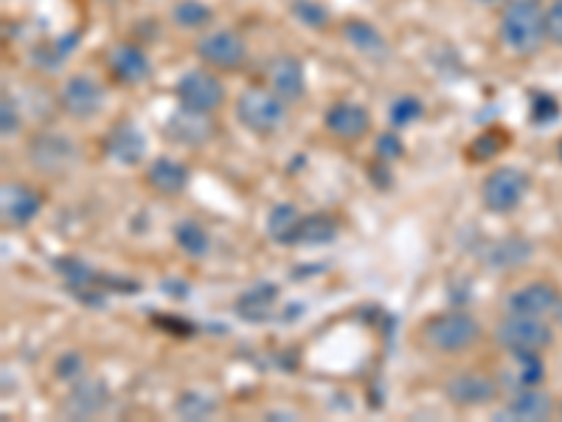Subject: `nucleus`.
<instances>
[{
	"label": "nucleus",
	"instance_id": "obj_40",
	"mask_svg": "<svg viewBox=\"0 0 562 422\" xmlns=\"http://www.w3.org/2000/svg\"><path fill=\"white\" fill-rule=\"evenodd\" d=\"M557 155H560V160H562V141H560V144H557Z\"/></svg>",
	"mask_w": 562,
	"mask_h": 422
},
{
	"label": "nucleus",
	"instance_id": "obj_23",
	"mask_svg": "<svg viewBox=\"0 0 562 422\" xmlns=\"http://www.w3.org/2000/svg\"><path fill=\"white\" fill-rule=\"evenodd\" d=\"M301 220H304V211L293 203H279L270 209L268 214V237L276 245H284V248H295L299 245V229Z\"/></svg>",
	"mask_w": 562,
	"mask_h": 422
},
{
	"label": "nucleus",
	"instance_id": "obj_7",
	"mask_svg": "<svg viewBox=\"0 0 562 422\" xmlns=\"http://www.w3.org/2000/svg\"><path fill=\"white\" fill-rule=\"evenodd\" d=\"M200 63L217 74H237L248 63V43L234 29H214L205 32L194 45Z\"/></svg>",
	"mask_w": 562,
	"mask_h": 422
},
{
	"label": "nucleus",
	"instance_id": "obj_1",
	"mask_svg": "<svg viewBox=\"0 0 562 422\" xmlns=\"http://www.w3.org/2000/svg\"><path fill=\"white\" fill-rule=\"evenodd\" d=\"M498 37L506 52L531 57L549 43L546 7L540 0H506L498 18Z\"/></svg>",
	"mask_w": 562,
	"mask_h": 422
},
{
	"label": "nucleus",
	"instance_id": "obj_42",
	"mask_svg": "<svg viewBox=\"0 0 562 422\" xmlns=\"http://www.w3.org/2000/svg\"><path fill=\"white\" fill-rule=\"evenodd\" d=\"M110 3H115V0H110Z\"/></svg>",
	"mask_w": 562,
	"mask_h": 422
},
{
	"label": "nucleus",
	"instance_id": "obj_31",
	"mask_svg": "<svg viewBox=\"0 0 562 422\" xmlns=\"http://www.w3.org/2000/svg\"><path fill=\"white\" fill-rule=\"evenodd\" d=\"M88 371V364H85V355L77 349L63 352L57 360H54V378L63 380V384H77V380L85 378Z\"/></svg>",
	"mask_w": 562,
	"mask_h": 422
},
{
	"label": "nucleus",
	"instance_id": "obj_33",
	"mask_svg": "<svg viewBox=\"0 0 562 422\" xmlns=\"http://www.w3.org/2000/svg\"><path fill=\"white\" fill-rule=\"evenodd\" d=\"M293 14L299 23L310 29H324L329 23V9L318 0H293Z\"/></svg>",
	"mask_w": 562,
	"mask_h": 422
},
{
	"label": "nucleus",
	"instance_id": "obj_9",
	"mask_svg": "<svg viewBox=\"0 0 562 422\" xmlns=\"http://www.w3.org/2000/svg\"><path fill=\"white\" fill-rule=\"evenodd\" d=\"M59 110L74 122H90L104 108V88L90 74H74L63 82L57 97Z\"/></svg>",
	"mask_w": 562,
	"mask_h": 422
},
{
	"label": "nucleus",
	"instance_id": "obj_19",
	"mask_svg": "<svg viewBox=\"0 0 562 422\" xmlns=\"http://www.w3.org/2000/svg\"><path fill=\"white\" fill-rule=\"evenodd\" d=\"M164 135L180 147H203L214 135V124H211V115L178 108L164 124Z\"/></svg>",
	"mask_w": 562,
	"mask_h": 422
},
{
	"label": "nucleus",
	"instance_id": "obj_30",
	"mask_svg": "<svg viewBox=\"0 0 562 422\" xmlns=\"http://www.w3.org/2000/svg\"><path fill=\"white\" fill-rule=\"evenodd\" d=\"M425 115V104H422V99L416 97H396L394 102H391L389 108V124L394 130H405L411 127V124H416Z\"/></svg>",
	"mask_w": 562,
	"mask_h": 422
},
{
	"label": "nucleus",
	"instance_id": "obj_25",
	"mask_svg": "<svg viewBox=\"0 0 562 422\" xmlns=\"http://www.w3.org/2000/svg\"><path fill=\"white\" fill-rule=\"evenodd\" d=\"M175 245H178L186 256L200 259V256H205L211 251V234L203 229V223L186 218L175 225Z\"/></svg>",
	"mask_w": 562,
	"mask_h": 422
},
{
	"label": "nucleus",
	"instance_id": "obj_36",
	"mask_svg": "<svg viewBox=\"0 0 562 422\" xmlns=\"http://www.w3.org/2000/svg\"><path fill=\"white\" fill-rule=\"evenodd\" d=\"M546 37L551 45L562 48V0H551L546 7Z\"/></svg>",
	"mask_w": 562,
	"mask_h": 422
},
{
	"label": "nucleus",
	"instance_id": "obj_6",
	"mask_svg": "<svg viewBox=\"0 0 562 422\" xmlns=\"http://www.w3.org/2000/svg\"><path fill=\"white\" fill-rule=\"evenodd\" d=\"M531 178L520 167H495L481 184V206L490 214H512L524 206Z\"/></svg>",
	"mask_w": 562,
	"mask_h": 422
},
{
	"label": "nucleus",
	"instance_id": "obj_10",
	"mask_svg": "<svg viewBox=\"0 0 562 422\" xmlns=\"http://www.w3.org/2000/svg\"><path fill=\"white\" fill-rule=\"evenodd\" d=\"M79 158L77 144L63 133H37L29 141V160L43 175L68 173Z\"/></svg>",
	"mask_w": 562,
	"mask_h": 422
},
{
	"label": "nucleus",
	"instance_id": "obj_12",
	"mask_svg": "<svg viewBox=\"0 0 562 422\" xmlns=\"http://www.w3.org/2000/svg\"><path fill=\"white\" fill-rule=\"evenodd\" d=\"M562 293L554 281L535 279L529 285H520L518 290H512L506 296V313L518 315H535V319H549L560 308Z\"/></svg>",
	"mask_w": 562,
	"mask_h": 422
},
{
	"label": "nucleus",
	"instance_id": "obj_32",
	"mask_svg": "<svg viewBox=\"0 0 562 422\" xmlns=\"http://www.w3.org/2000/svg\"><path fill=\"white\" fill-rule=\"evenodd\" d=\"M557 119H560V102L551 93H531L529 122L537 124V127H546V124L557 122Z\"/></svg>",
	"mask_w": 562,
	"mask_h": 422
},
{
	"label": "nucleus",
	"instance_id": "obj_20",
	"mask_svg": "<svg viewBox=\"0 0 562 422\" xmlns=\"http://www.w3.org/2000/svg\"><path fill=\"white\" fill-rule=\"evenodd\" d=\"M144 184L158 198H178V195L186 192V186H189V167L180 164V160L169 158V155H160V158H155L147 167Z\"/></svg>",
	"mask_w": 562,
	"mask_h": 422
},
{
	"label": "nucleus",
	"instance_id": "obj_41",
	"mask_svg": "<svg viewBox=\"0 0 562 422\" xmlns=\"http://www.w3.org/2000/svg\"><path fill=\"white\" fill-rule=\"evenodd\" d=\"M557 417H560V420H562V403L557 406Z\"/></svg>",
	"mask_w": 562,
	"mask_h": 422
},
{
	"label": "nucleus",
	"instance_id": "obj_22",
	"mask_svg": "<svg viewBox=\"0 0 562 422\" xmlns=\"http://www.w3.org/2000/svg\"><path fill=\"white\" fill-rule=\"evenodd\" d=\"M509 358V389H526V386H540L546 378L543 352H506Z\"/></svg>",
	"mask_w": 562,
	"mask_h": 422
},
{
	"label": "nucleus",
	"instance_id": "obj_5",
	"mask_svg": "<svg viewBox=\"0 0 562 422\" xmlns=\"http://www.w3.org/2000/svg\"><path fill=\"white\" fill-rule=\"evenodd\" d=\"M492 335L504 352H546L554 344V330L549 319H535V315L506 313L495 324Z\"/></svg>",
	"mask_w": 562,
	"mask_h": 422
},
{
	"label": "nucleus",
	"instance_id": "obj_18",
	"mask_svg": "<svg viewBox=\"0 0 562 422\" xmlns=\"http://www.w3.org/2000/svg\"><path fill=\"white\" fill-rule=\"evenodd\" d=\"M104 149L110 158L122 167H138L147 158V135L140 133L133 122H119L104 135Z\"/></svg>",
	"mask_w": 562,
	"mask_h": 422
},
{
	"label": "nucleus",
	"instance_id": "obj_39",
	"mask_svg": "<svg viewBox=\"0 0 562 422\" xmlns=\"http://www.w3.org/2000/svg\"><path fill=\"white\" fill-rule=\"evenodd\" d=\"M554 321H557V326L562 330V301H560V308H557V313H554Z\"/></svg>",
	"mask_w": 562,
	"mask_h": 422
},
{
	"label": "nucleus",
	"instance_id": "obj_2",
	"mask_svg": "<svg viewBox=\"0 0 562 422\" xmlns=\"http://www.w3.org/2000/svg\"><path fill=\"white\" fill-rule=\"evenodd\" d=\"M484 335V326L467 310H448V313L430 315L419 326V341L436 355H464L473 349Z\"/></svg>",
	"mask_w": 562,
	"mask_h": 422
},
{
	"label": "nucleus",
	"instance_id": "obj_29",
	"mask_svg": "<svg viewBox=\"0 0 562 422\" xmlns=\"http://www.w3.org/2000/svg\"><path fill=\"white\" fill-rule=\"evenodd\" d=\"M531 254V245L524 243V240L518 237H509V240H501L495 248H492L490 259L495 268H518V265H524L526 259H529Z\"/></svg>",
	"mask_w": 562,
	"mask_h": 422
},
{
	"label": "nucleus",
	"instance_id": "obj_8",
	"mask_svg": "<svg viewBox=\"0 0 562 422\" xmlns=\"http://www.w3.org/2000/svg\"><path fill=\"white\" fill-rule=\"evenodd\" d=\"M501 380L490 371L481 369H461L456 375H450L448 384H445V397L448 403L456 406V409L475 411L486 409L501 397Z\"/></svg>",
	"mask_w": 562,
	"mask_h": 422
},
{
	"label": "nucleus",
	"instance_id": "obj_37",
	"mask_svg": "<svg viewBox=\"0 0 562 422\" xmlns=\"http://www.w3.org/2000/svg\"><path fill=\"white\" fill-rule=\"evenodd\" d=\"M0 130L7 138L20 130V108L9 93H3V99H0Z\"/></svg>",
	"mask_w": 562,
	"mask_h": 422
},
{
	"label": "nucleus",
	"instance_id": "obj_17",
	"mask_svg": "<svg viewBox=\"0 0 562 422\" xmlns=\"http://www.w3.org/2000/svg\"><path fill=\"white\" fill-rule=\"evenodd\" d=\"M110 403V391L102 380L88 378L85 375L82 380L70 386L68 397L63 403V414L70 417V420H90V417L102 414Z\"/></svg>",
	"mask_w": 562,
	"mask_h": 422
},
{
	"label": "nucleus",
	"instance_id": "obj_21",
	"mask_svg": "<svg viewBox=\"0 0 562 422\" xmlns=\"http://www.w3.org/2000/svg\"><path fill=\"white\" fill-rule=\"evenodd\" d=\"M276 301H279V288L273 281H259V285H254V288L239 296L234 310H237L239 319L259 324V321H268L273 315Z\"/></svg>",
	"mask_w": 562,
	"mask_h": 422
},
{
	"label": "nucleus",
	"instance_id": "obj_15",
	"mask_svg": "<svg viewBox=\"0 0 562 422\" xmlns=\"http://www.w3.org/2000/svg\"><path fill=\"white\" fill-rule=\"evenodd\" d=\"M557 414V400L543 391L540 386H526V389H512L509 400L504 403V411L498 414L515 422H543Z\"/></svg>",
	"mask_w": 562,
	"mask_h": 422
},
{
	"label": "nucleus",
	"instance_id": "obj_11",
	"mask_svg": "<svg viewBox=\"0 0 562 422\" xmlns=\"http://www.w3.org/2000/svg\"><path fill=\"white\" fill-rule=\"evenodd\" d=\"M324 130L340 144H358L371 133V113L363 104L340 99L326 108Z\"/></svg>",
	"mask_w": 562,
	"mask_h": 422
},
{
	"label": "nucleus",
	"instance_id": "obj_26",
	"mask_svg": "<svg viewBox=\"0 0 562 422\" xmlns=\"http://www.w3.org/2000/svg\"><path fill=\"white\" fill-rule=\"evenodd\" d=\"M214 9L203 0H178L172 7V20L175 26L186 29V32H200V29L211 26L214 23Z\"/></svg>",
	"mask_w": 562,
	"mask_h": 422
},
{
	"label": "nucleus",
	"instance_id": "obj_34",
	"mask_svg": "<svg viewBox=\"0 0 562 422\" xmlns=\"http://www.w3.org/2000/svg\"><path fill=\"white\" fill-rule=\"evenodd\" d=\"M214 409H217V403L211 400V397H203V395H183L178 400V414L183 417V420H205V417L214 414Z\"/></svg>",
	"mask_w": 562,
	"mask_h": 422
},
{
	"label": "nucleus",
	"instance_id": "obj_14",
	"mask_svg": "<svg viewBox=\"0 0 562 422\" xmlns=\"http://www.w3.org/2000/svg\"><path fill=\"white\" fill-rule=\"evenodd\" d=\"M108 74L115 85L124 88H138L153 74L149 54L135 43H115L108 52Z\"/></svg>",
	"mask_w": 562,
	"mask_h": 422
},
{
	"label": "nucleus",
	"instance_id": "obj_35",
	"mask_svg": "<svg viewBox=\"0 0 562 422\" xmlns=\"http://www.w3.org/2000/svg\"><path fill=\"white\" fill-rule=\"evenodd\" d=\"M378 160L380 164H394V160H400L403 158V149H405V144H403V138H400V135H396V130L391 127V130H385V133H380L378 135Z\"/></svg>",
	"mask_w": 562,
	"mask_h": 422
},
{
	"label": "nucleus",
	"instance_id": "obj_4",
	"mask_svg": "<svg viewBox=\"0 0 562 422\" xmlns=\"http://www.w3.org/2000/svg\"><path fill=\"white\" fill-rule=\"evenodd\" d=\"M175 99H178L180 108L214 115L228 99V90H225V82L220 79L217 70L200 65V68H189L180 74L178 82H175Z\"/></svg>",
	"mask_w": 562,
	"mask_h": 422
},
{
	"label": "nucleus",
	"instance_id": "obj_38",
	"mask_svg": "<svg viewBox=\"0 0 562 422\" xmlns=\"http://www.w3.org/2000/svg\"><path fill=\"white\" fill-rule=\"evenodd\" d=\"M475 3H481V7H501L506 0H475Z\"/></svg>",
	"mask_w": 562,
	"mask_h": 422
},
{
	"label": "nucleus",
	"instance_id": "obj_16",
	"mask_svg": "<svg viewBox=\"0 0 562 422\" xmlns=\"http://www.w3.org/2000/svg\"><path fill=\"white\" fill-rule=\"evenodd\" d=\"M0 211L3 220L12 229H26L29 223L40 218L43 211V195L29 184H3V195H0Z\"/></svg>",
	"mask_w": 562,
	"mask_h": 422
},
{
	"label": "nucleus",
	"instance_id": "obj_27",
	"mask_svg": "<svg viewBox=\"0 0 562 422\" xmlns=\"http://www.w3.org/2000/svg\"><path fill=\"white\" fill-rule=\"evenodd\" d=\"M344 40L351 45V48H358V52H363V54L385 52L383 34L371 26V23H366V20H346Z\"/></svg>",
	"mask_w": 562,
	"mask_h": 422
},
{
	"label": "nucleus",
	"instance_id": "obj_13",
	"mask_svg": "<svg viewBox=\"0 0 562 422\" xmlns=\"http://www.w3.org/2000/svg\"><path fill=\"white\" fill-rule=\"evenodd\" d=\"M265 85L288 104H295L307 93V70L293 54H276L265 65Z\"/></svg>",
	"mask_w": 562,
	"mask_h": 422
},
{
	"label": "nucleus",
	"instance_id": "obj_24",
	"mask_svg": "<svg viewBox=\"0 0 562 422\" xmlns=\"http://www.w3.org/2000/svg\"><path fill=\"white\" fill-rule=\"evenodd\" d=\"M340 234L338 218L326 214V211H313V214H304L299 229V245H307V248H318V245L335 243Z\"/></svg>",
	"mask_w": 562,
	"mask_h": 422
},
{
	"label": "nucleus",
	"instance_id": "obj_3",
	"mask_svg": "<svg viewBox=\"0 0 562 422\" xmlns=\"http://www.w3.org/2000/svg\"><path fill=\"white\" fill-rule=\"evenodd\" d=\"M288 108L290 104L279 93H273L268 85H248L237 97L234 113L250 135L268 138L288 124Z\"/></svg>",
	"mask_w": 562,
	"mask_h": 422
},
{
	"label": "nucleus",
	"instance_id": "obj_28",
	"mask_svg": "<svg viewBox=\"0 0 562 422\" xmlns=\"http://www.w3.org/2000/svg\"><path fill=\"white\" fill-rule=\"evenodd\" d=\"M506 144H509V135H504L501 130H484V133L470 141L467 158L475 160V164H484V160L495 158L501 149H506Z\"/></svg>",
	"mask_w": 562,
	"mask_h": 422
}]
</instances>
